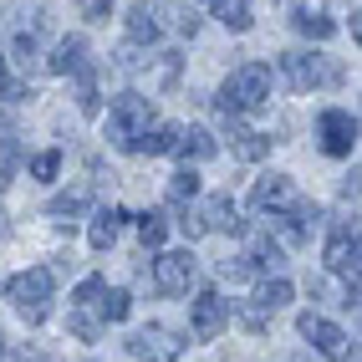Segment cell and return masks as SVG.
Returning <instances> with one entry per match:
<instances>
[{"label":"cell","mask_w":362,"mask_h":362,"mask_svg":"<svg viewBox=\"0 0 362 362\" xmlns=\"http://www.w3.org/2000/svg\"><path fill=\"white\" fill-rule=\"evenodd\" d=\"M163 199L174 204V209H184V204H194V199H199V174H194V168H179V174L168 179V189H163Z\"/></svg>","instance_id":"19"},{"label":"cell","mask_w":362,"mask_h":362,"mask_svg":"<svg viewBox=\"0 0 362 362\" xmlns=\"http://www.w3.org/2000/svg\"><path fill=\"white\" fill-rule=\"evenodd\" d=\"M199 220H204V230H214V235H240V230H245L240 204H235L230 194H209L204 209H199Z\"/></svg>","instance_id":"12"},{"label":"cell","mask_w":362,"mask_h":362,"mask_svg":"<svg viewBox=\"0 0 362 362\" xmlns=\"http://www.w3.org/2000/svg\"><path fill=\"white\" fill-rule=\"evenodd\" d=\"M148 123H153V98L123 92V98H112V107H107V143L133 153V143L148 133Z\"/></svg>","instance_id":"3"},{"label":"cell","mask_w":362,"mask_h":362,"mask_svg":"<svg viewBox=\"0 0 362 362\" xmlns=\"http://www.w3.org/2000/svg\"><path fill=\"white\" fill-rule=\"evenodd\" d=\"M250 276H255L250 255H240V260H220V281H225V286H245Z\"/></svg>","instance_id":"29"},{"label":"cell","mask_w":362,"mask_h":362,"mask_svg":"<svg viewBox=\"0 0 362 362\" xmlns=\"http://www.w3.org/2000/svg\"><path fill=\"white\" fill-rule=\"evenodd\" d=\"M357 255H362V245H357V225H337L332 240H327V271L342 276V281H352V276H357Z\"/></svg>","instance_id":"11"},{"label":"cell","mask_w":362,"mask_h":362,"mask_svg":"<svg viewBox=\"0 0 362 362\" xmlns=\"http://www.w3.org/2000/svg\"><path fill=\"white\" fill-rule=\"evenodd\" d=\"M179 230H184V240H189V245H194V240H199V235H209L194 204H184V209H179Z\"/></svg>","instance_id":"32"},{"label":"cell","mask_w":362,"mask_h":362,"mask_svg":"<svg viewBox=\"0 0 362 362\" xmlns=\"http://www.w3.org/2000/svg\"><path fill=\"white\" fill-rule=\"evenodd\" d=\"M291 26H296L301 36H311V41H327V36L337 31V21L322 16V11H291Z\"/></svg>","instance_id":"23"},{"label":"cell","mask_w":362,"mask_h":362,"mask_svg":"<svg viewBox=\"0 0 362 362\" xmlns=\"http://www.w3.org/2000/svg\"><path fill=\"white\" fill-rule=\"evenodd\" d=\"M71 337H82V342H98V337H103V322L98 317H87V311H71Z\"/></svg>","instance_id":"31"},{"label":"cell","mask_w":362,"mask_h":362,"mask_svg":"<svg viewBox=\"0 0 362 362\" xmlns=\"http://www.w3.org/2000/svg\"><path fill=\"white\" fill-rule=\"evenodd\" d=\"M0 240H11V220H6V209H0Z\"/></svg>","instance_id":"37"},{"label":"cell","mask_w":362,"mask_h":362,"mask_svg":"<svg viewBox=\"0 0 362 362\" xmlns=\"http://www.w3.org/2000/svg\"><path fill=\"white\" fill-rule=\"evenodd\" d=\"M235 158H245V163H260L265 153H271V143L276 138H265V133H250V128H235Z\"/></svg>","instance_id":"22"},{"label":"cell","mask_w":362,"mask_h":362,"mask_svg":"<svg viewBox=\"0 0 362 362\" xmlns=\"http://www.w3.org/2000/svg\"><path fill=\"white\" fill-rule=\"evenodd\" d=\"M87 204H92V189H66V194H57L52 204H46V214L66 225V214H82Z\"/></svg>","instance_id":"25"},{"label":"cell","mask_w":362,"mask_h":362,"mask_svg":"<svg viewBox=\"0 0 362 362\" xmlns=\"http://www.w3.org/2000/svg\"><path fill=\"white\" fill-rule=\"evenodd\" d=\"M52 291H57L52 265H31V271L11 276V286H6V296H11V306H16V317H21V322H31V327L46 322V311H52Z\"/></svg>","instance_id":"2"},{"label":"cell","mask_w":362,"mask_h":362,"mask_svg":"<svg viewBox=\"0 0 362 362\" xmlns=\"http://www.w3.org/2000/svg\"><path fill=\"white\" fill-rule=\"evenodd\" d=\"M174 143H179V123H148V133L133 143V153L163 158V153H174Z\"/></svg>","instance_id":"16"},{"label":"cell","mask_w":362,"mask_h":362,"mask_svg":"<svg viewBox=\"0 0 362 362\" xmlns=\"http://www.w3.org/2000/svg\"><path fill=\"white\" fill-rule=\"evenodd\" d=\"M16 362H52V357L36 352V347H21V352H16Z\"/></svg>","instance_id":"36"},{"label":"cell","mask_w":362,"mask_h":362,"mask_svg":"<svg viewBox=\"0 0 362 362\" xmlns=\"http://www.w3.org/2000/svg\"><path fill=\"white\" fill-rule=\"evenodd\" d=\"M103 322H128V311H133V296L128 291H103Z\"/></svg>","instance_id":"28"},{"label":"cell","mask_w":362,"mask_h":362,"mask_svg":"<svg viewBox=\"0 0 362 362\" xmlns=\"http://www.w3.org/2000/svg\"><path fill=\"white\" fill-rule=\"evenodd\" d=\"M296 199H301V194H296L291 174H265V179H255V189H250V209H260V214H291Z\"/></svg>","instance_id":"10"},{"label":"cell","mask_w":362,"mask_h":362,"mask_svg":"<svg viewBox=\"0 0 362 362\" xmlns=\"http://www.w3.org/2000/svg\"><path fill=\"white\" fill-rule=\"evenodd\" d=\"M296 332H301L327 362H357V342H352L342 327H332L327 317H317V311H301V317H296Z\"/></svg>","instance_id":"5"},{"label":"cell","mask_w":362,"mask_h":362,"mask_svg":"<svg viewBox=\"0 0 362 362\" xmlns=\"http://www.w3.org/2000/svg\"><path fill=\"white\" fill-rule=\"evenodd\" d=\"M235 317H240V327H245V332H265V322H271L255 301H240V306H235Z\"/></svg>","instance_id":"33"},{"label":"cell","mask_w":362,"mask_h":362,"mask_svg":"<svg viewBox=\"0 0 362 362\" xmlns=\"http://www.w3.org/2000/svg\"><path fill=\"white\" fill-rule=\"evenodd\" d=\"M123 347H128L138 362H179V357H184V337L168 332V327H158V322H148V327H138Z\"/></svg>","instance_id":"6"},{"label":"cell","mask_w":362,"mask_h":362,"mask_svg":"<svg viewBox=\"0 0 362 362\" xmlns=\"http://www.w3.org/2000/svg\"><path fill=\"white\" fill-rule=\"evenodd\" d=\"M153 16H163L158 26H174L179 36H194L199 31V16L189 11V6H153Z\"/></svg>","instance_id":"26"},{"label":"cell","mask_w":362,"mask_h":362,"mask_svg":"<svg viewBox=\"0 0 362 362\" xmlns=\"http://www.w3.org/2000/svg\"><path fill=\"white\" fill-rule=\"evenodd\" d=\"M57 168H62V153L57 148H46L31 158V179H57Z\"/></svg>","instance_id":"34"},{"label":"cell","mask_w":362,"mask_h":362,"mask_svg":"<svg viewBox=\"0 0 362 362\" xmlns=\"http://www.w3.org/2000/svg\"><path fill=\"white\" fill-rule=\"evenodd\" d=\"M163 235H168V214H163V209L138 214V240H143L148 250H158V245H163Z\"/></svg>","instance_id":"27"},{"label":"cell","mask_w":362,"mask_h":362,"mask_svg":"<svg viewBox=\"0 0 362 362\" xmlns=\"http://www.w3.org/2000/svg\"><path fill=\"white\" fill-rule=\"evenodd\" d=\"M71 77H77V112L82 117H98L103 112V98H98V66H82V71H71Z\"/></svg>","instance_id":"18"},{"label":"cell","mask_w":362,"mask_h":362,"mask_svg":"<svg viewBox=\"0 0 362 362\" xmlns=\"http://www.w3.org/2000/svg\"><path fill=\"white\" fill-rule=\"evenodd\" d=\"M214 6V21H220V26H230V31H250V0H209Z\"/></svg>","instance_id":"21"},{"label":"cell","mask_w":362,"mask_h":362,"mask_svg":"<svg viewBox=\"0 0 362 362\" xmlns=\"http://www.w3.org/2000/svg\"><path fill=\"white\" fill-rule=\"evenodd\" d=\"M174 153H179L184 163H204V158H214V153H220V138H214L209 128H179Z\"/></svg>","instance_id":"13"},{"label":"cell","mask_w":362,"mask_h":362,"mask_svg":"<svg viewBox=\"0 0 362 362\" xmlns=\"http://www.w3.org/2000/svg\"><path fill=\"white\" fill-rule=\"evenodd\" d=\"M281 77L296 92H317V87H342V66L317 52H281Z\"/></svg>","instance_id":"4"},{"label":"cell","mask_w":362,"mask_h":362,"mask_svg":"<svg viewBox=\"0 0 362 362\" xmlns=\"http://www.w3.org/2000/svg\"><path fill=\"white\" fill-rule=\"evenodd\" d=\"M11 52H16V62H31V57H36V36H31V31H21Z\"/></svg>","instance_id":"35"},{"label":"cell","mask_w":362,"mask_h":362,"mask_svg":"<svg viewBox=\"0 0 362 362\" xmlns=\"http://www.w3.org/2000/svg\"><path fill=\"white\" fill-rule=\"evenodd\" d=\"M265 98H271V66L265 62H245V66H235L225 87H220V112L225 117H240V112H255L265 107Z\"/></svg>","instance_id":"1"},{"label":"cell","mask_w":362,"mask_h":362,"mask_svg":"<svg viewBox=\"0 0 362 362\" xmlns=\"http://www.w3.org/2000/svg\"><path fill=\"white\" fill-rule=\"evenodd\" d=\"M103 291H107V281H103V276H87V281L77 286V296H71V301H77V311H87V306L103 301Z\"/></svg>","instance_id":"30"},{"label":"cell","mask_w":362,"mask_h":362,"mask_svg":"<svg viewBox=\"0 0 362 362\" xmlns=\"http://www.w3.org/2000/svg\"><path fill=\"white\" fill-rule=\"evenodd\" d=\"M158 36H163V26H158L153 6H148V0H138V6L128 11V41H133V46H153Z\"/></svg>","instance_id":"15"},{"label":"cell","mask_w":362,"mask_h":362,"mask_svg":"<svg viewBox=\"0 0 362 362\" xmlns=\"http://www.w3.org/2000/svg\"><path fill=\"white\" fill-rule=\"evenodd\" d=\"M317 133H322V153L327 158H347L357 148V117L347 107H327L317 117Z\"/></svg>","instance_id":"7"},{"label":"cell","mask_w":362,"mask_h":362,"mask_svg":"<svg viewBox=\"0 0 362 362\" xmlns=\"http://www.w3.org/2000/svg\"><path fill=\"white\" fill-rule=\"evenodd\" d=\"M194 286V255L189 250H163L153 260V291L158 296H184Z\"/></svg>","instance_id":"8"},{"label":"cell","mask_w":362,"mask_h":362,"mask_svg":"<svg viewBox=\"0 0 362 362\" xmlns=\"http://www.w3.org/2000/svg\"><path fill=\"white\" fill-rule=\"evenodd\" d=\"M250 265H255V271H281V265H286V250L276 245L271 235H255V245H250Z\"/></svg>","instance_id":"24"},{"label":"cell","mask_w":362,"mask_h":362,"mask_svg":"<svg viewBox=\"0 0 362 362\" xmlns=\"http://www.w3.org/2000/svg\"><path fill=\"white\" fill-rule=\"evenodd\" d=\"M0 82H6V57H0Z\"/></svg>","instance_id":"39"},{"label":"cell","mask_w":362,"mask_h":362,"mask_svg":"<svg viewBox=\"0 0 362 362\" xmlns=\"http://www.w3.org/2000/svg\"><path fill=\"white\" fill-rule=\"evenodd\" d=\"M0 357H6V332H0Z\"/></svg>","instance_id":"38"},{"label":"cell","mask_w":362,"mask_h":362,"mask_svg":"<svg viewBox=\"0 0 362 362\" xmlns=\"http://www.w3.org/2000/svg\"><path fill=\"white\" fill-rule=\"evenodd\" d=\"M123 220H128V209H117V204H107L98 220H92V230H87V240H92V250H112V240H117V230H123Z\"/></svg>","instance_id":"17"},{"label":"cell","mask_w":362,"mask_h":362,"mask_svg":"<svg viewBox=\"0 0 362 362\" xmlns=\"http://www.w3.org/2000/svg\"><path fill=\"white\" fill-rule=\"evenodd\" d=\"M82 66H87V36H62L52 46V57H46V71H57V77L82 71Z\"/></svg>","instance_id":"14"},{"label":"cell","mask_w":362,"mask_h":362,"mask_svg":"<svg viewBox=\"0 0 362 362\" xmlns=\"http://www.w3.org/2000/svg\"><path fill=\"white\" fill-rule=\"evenodd\" d=\"M255 306L265 311V317H276L281 306H291V281H286V276H271V281L255 291Z\"/></svg>","instance_id":"20"},{"label":"cell","mask_w":362,"mask_h":362,"mask_svg":"<svg viewBox=\"0 0 362 362\" xmlns=\"http://www.w3.org/2000/svg\"><path fill=\"white\" fill-rule=\"evenodd\" d=\"M189 327H194L199 342H214V337L230 327V301L220 291H199L194 306H189Z\"/></svg>","instance_id":"9"}]
</instances>
